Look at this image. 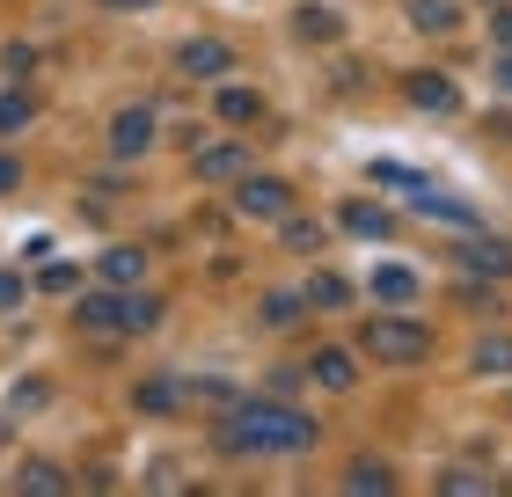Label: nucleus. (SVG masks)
Wrapping results in <instances>:
<instances>
[{
    "label": "nucleus",
    "instance_id": "f257e3e1",
    "mask_svg": "<svg viewBox=\"0 0 512 497\" xmlns=\"http://www.w3.org/2000/svg\"><path fill=\"white\" fill-rule=\"evenodd\" d=\"M315 417L308 410H293L286 395H242V402H227V417H220V454H315Z\"/></svg>",
    "mask_w": 512,
    "mask_h": 497
},
{
    "label": "nucleus",
    "instance_id": "f03ea898",
    "mask_svg": "<svg viewBox=\"0 0 512 497\" xmlns=\"http://www.w3.org/2000/svg\"><path fill=\"white\" fill-rule=\"evenodd\" d=\"M359 351H366V359H381V366H425L432 359V329L417 315H374L359 329Z\"/></svg>",
    "mask_w": 512,
    "mask_h": 497
},
{
    "label": "nucleus",
    "instance_id": "7ed1b4c3",
    "mask_svg": "<svg viewBox=\"0 0 512 497\" xmlns=\"http://www.w3.org/2000/svg\"><path fill=\"white\" fill-rule=\"evenodd\" d=\"M161 315L154 300H132L125 286H110V293H81L74 300V329H88V337H132V329H147Z\"/></svg>",
    "mask_w": 512,
    "mask_h": 497
},
{
    "label": "nucleus",
    "instance_id": "20e7f679",
    "mask_svg": "<svg viewBox=\"0 0 512 497\" xmlns=\"http://www.w3.org/2000/svg\"><path fill=\"white\" fill-rule=\"evenodd\" d=\"M235 212L242 220H264V227H278L293 212V183H278V176H235Z\"/></svg>",
    "mask_w": 512,
    "mask_h": 497
},
{
    "label": "nucleus",
    "instance_id": "39448f33",
    "mask_svg": "<svg viewBox=\"0 0 512 497\" xmlns=\"http://www.w3.org/2000/svg\"><path fill=\"white\" fill-rule=\"evenodd\" d=\"M147 147H154V110L147 103H132V110L110 117V161H139Z\"/></svg>",
    "mask_w": 512,
    "mask_h": 497
},
{
    "label": "nucleus",
    "instance_id": "423d86ee",
    "mask_svg": "<svg viewBox=\"0 0 512 497\" xmlns=\"http://www.w3.org/2000/svg\"><path fill=\"white\" fill-rule=\"evenodd\" d=\"M337 227L359 234V242H381V234H395V212L374 205V198H344V205H337Z\"/></svg>",
    "mask_w": 512,
    "mask_h": 497
},
{
    "label": "nucleus",
    "instance_id": "0eeeda50",
    "mask_svg": "<svg viewBox=\"0 0 512 497\" xmlns=\"http://www.w3.org/2000/svg\"><path fill=\"white\" fill-rule=\"evenodd\" d=\"M403 96H410L417 110H432V117H454V110H461V88H454L447 74H403Z\"/></svg>",
    "mask_w": 512,
    "mask_h": 497
},
{
    "label": "nucleus",
    "instance_id": "6e6552de",
    "mask_svg": "<svg viewBox=\"0 0 512 497\" xmlns=\"http://www.w3.org/2000/svg\"><path fill=\"white\" fill-rule=\"evenodd\" d=\"M366 293H374L381 307H410L417 293H425V278H417V264H381L374 278H366Z\"/></svg>",
    "mask_w": 512,
    "mask_h": 497
},
{
    "label": "nucleus",
    "instance_id": "1a4fd4ad",
    "mask_svg": "<svg viewBox=\"0 0 512 497\" xmlns=\"http://www.w3.org/2000/svg\"><path fill=\"white\" fill-rule=\"evenodd\" d=\"M308 381L330 388V395H344V388H359V359H352V351H337V344H322L315 359H308Z\"/></svg>",
    "mask_w": 512,
    "mask_h": 497
},
{
    "label": "nucleus",
    "instance_id": "9d476101",
    "mask_svg": "<svg viewBox=\"0 0 512 497\" xmlns=\"http://www.w3.org/2000/svg\"><path fill=\"white\" fill-rule=\"evenodd\" d=\"M417 212H425V220H439V227H454V234H476V205L469 198H454V191H417Z\"/></svg>",
    "mask_w": 512,
    "mask_h": 497
},
{
    "label": "nucleus",
    "instance_id": "9b49d317",
    "mask_svg": "<svg viewBox=\"0 0 512 497\" xmlns=\"http://www.w3.org/2000/svg\"><path fill=\"white\" fill-rule=\"evenodd\" d=\"M249 169V147L242 139H220V147H198V183H235Z\"/></svg>",
    "mask_w": 512,
    "mask_h": 497
},
{
    "label": "nucleus",
    "instance_id": "f8f14e48",
    "mask_svg": "<svg viewBox=\"0 0 512 497\" xmlns=\"http://www.w3.org/2000/svg\"><path fill=\"white\" fill-rule=\"evenodd\" d=\"M96 278H103V286H139V278H147V249H132V242H118V249H103L96 256Z\"/></svg>",
    "mask_w": 512,
    "mask_h": 497
},
{
    "label": "nucleus",
    "instance_id": "ddd939ff",
    "mask_svg": "<svg viewBox=\"0 0 512 497\" xmlns=\"http://www.w3.org/2000/svg\"><path fill=\"white\" fill-rule=\"evenodd\" d=\"M227 59H235V52H227L220 37H191V44L176 52V66H183L191 81H213V74H227Z\"/></svg>",
    "mask_w": 512,
    "mask_h": 497
},
{
    "label": "nucleus",
    "instance_id": "4468645a",
    "mask_svg": "<svg viewBox=\"0 0 512 497\" xmlns=\"http://www.w3.org/2000/svg\"><path fill=\"white\" fill-rule=\"evenodd\" d=\"M461 264H469L476 278H512V242H491V234H469Z\"/></svg>",
    "mask_w": 512,
    "mask_h": 497
},
{
    "label": "nucleus",
    "instance_id": "2eb2a0df",
    "mask_svg": "<svg viewBox=\"0 0 512 497\" xmlns=\"http://www.w3.org/2000/svg\"><path fill=\"white\" fill-rule=\"evenodd\" d=\"M293 30L308 37V44H337V37H344V15H337V8H315V0H300V8H293Z\"/></svg>",
    "mask_w": 512,
    "mask_h": 497
},
{
    "label": "nucleus",
    "instance_id": "dca6fc26",
    "mask_svg": "<svg viewBox=\"0 0 512 497\" xmlns=\"http://www.w3.org/2000/svg\"><path fill=\"white\" fill-rule=\"evenodd\" d=\"M213 110L227 117V125H256V117H264V96H256V88H242V81H227L220 96H213Z\"/></svg>",
    "mask_w": 512,
    "mask_h": 497
},
{
    "label": "nucleus",
    "instance_id": "f3484780",
    "mask_svg": "<svg viewBox=\"0 0 512 497\" xmlns=\"http://www.w3.org/2000/svg\"><path fill=\"white\" fill-rule=\"evenodd\" d=\"M15 490H37V497H59V490H74V476H66L59 461H22L15 468Z\"/></svg>",
    "mask_w": 512,
    "mask_h": 497
},
{
    "label": "nucleus",
    "instance_id": "a211bd4d",
    "mask_svg": "<svg viewBox=\"0 0 512 497\" xmlns=\"http://www.w3.org/2000/svg\"><path fill=\"white\" fill-rule=\"evenodd\" d=\"M300 300H308V307H322V315H337V307H352V286H344L337 271H315V278H308V293H300Z\"/></svg>",
    "mask_w": 512,
    "mask_h": 497
},
{
    "label": "nucleus",
    "instance_id": "6ab92c4d",
    "mask_svg": "<svg viewBox=\"0 0 512 497\" xmlns=\"http://www.w3.org/2000/svg\"><path fill=\"white\" fill-rule=\"evenodd\" d=\"M132 402H139V410H147V417H176V410H183L176 381H139V388H132Z\"/></svg>",
    "mask_w": 512,
    "mask_h": 497
},
{
    "label": "nucleus",
    "instance_id": "aec40b11",
    "mask_svg": "<svg viewBox=\"0 0 512 497\" xmlns=\"http://www.w3.org/2000/svg\"><path fill=\"white\" fill-rule=\"evenodd\" d=\"M344 490H395V468L374 461V454H359L352 468H344Z\"/></svg>",
    "mask_w": 512,
    "mask_h": 497
},
{
    "label": "nucleus",
    "instance_id": "412c9836",
    "mask_svg": "<svg viewBox=\"0 0 512 497\" xmlns=\"http://www.w3.org/2000/svg\"><path fill=\"white\" fill-rule=\"evenodd\" d=\"M410 22H417V30H439V37H447L454 22H461V8H454V0H410Z\"/></svg>",
    "mask_w": 512,
    "mask_h": 497
},
{
    "label": "nucleus",
    "instance_id": "4be33fe9",
    "mask_svg": "<svg viewBox=\"0 0 512 497\" xmlns=\"http://www.w3.org/2000/svg\"><path fill=\"white\" fill-rule=\"evenodd\" d=\"M374 183H381V191H425V176H417V169H403V161H374Z\"/></svg>",
    "mask_w": 512,
    "mask_h": 497
},
{
    "label": "nucleus",
    "instance_id": "5701e85b",
    "mask_svg": "<svg viewBox=\"0 0 512 497\" xmlns=\"http://www.w3.org/2000/svg\"><path fill=\"white\" fill-rule=\"evenodd\" d=\"M476 373H512V337H483L476 344Z\"/></svg>",
    "mask_w": 512,
    "mask_h": 497
},
{
    "label": "nucleus",
    "instance_id": "b1692460",
    "mask_svg": "<svg viewBox=\"0 0 512 497\" xmlns=\"http://www.w3.org/2000/svg\"><path fill=\"white\" fill-rule=\"evenodd\" d=\"M278 234H286V249H300V256H308V249L322 242V227H315V220H293V212L278 220Z\"/></svg>",
    "mask_w": 512,
    "mask_h": 497
},
{
    "label": "nucleus",
    "instance_id": "393cba45",
    "mask_svg": "<svg viewBox=\"0 0 512 497\" xmlns=\"http://www.w3.org/2000/svg\"><path fill=\"white\" fill-rule=\"evenodd\" d=\"M37 286H44V293H74V286H81V264H44Z\"/></svg>",
    "mask_w": 512,
    "mask_h": 497
},
{
    "label": "nucleus",
    "instance_id": "a878e982",
    "mask_svg": "<svg viewBox=\"0 0 512 497\" xmlns=\"http://www.w3.org/2000/svg\"><path fill=\"white\" fill-rule=\"evenodd\" d=\"M15 125H30V96H22V88L0 96V132H15Z\"/></svg>",
    "mask_w": 512,
    "mask_h": 497
},
{
    "label": "nucleus",
    "instance_id": "bb28decb",
    "mask_svg": "<svg viewBox=\"0 0 512 497\" xmlns=\"http://www.w3.org/2000/svg\"><path fill=\"white\" fill-rule=\"evenodd\" d=\"M22 300H30V278H22V271H0V307H22Z\"/></svg>",
    "mask_w": 512,
    "mask_h": 497
},
{
    "label": "nucleus",
    "instance_id": "cd10ccee",
    "mask_svg": "<svg viewBox=\"0 0 512 497\" xmlns=\"http://www.w3.org/2000/svg\"><path fill=\"white\" fill-rule=\"evenodd\" d=\"M300 307H308V300H293V293H271V300H264V322H293Z\"/></svg>",
    "mask_w": 512,
    "mask_h": 497
},
{
    "label": "nucleus",
    "instance_id": "c85d7f7f",
    "mask_svg": "<svg viewBox=\"0 0 512 497\" xmlns=\"http://www.w3.org/2000/svg\"><path fill=\"white\" fill-rule=\"evenodd\" d=\"M447 490H491V476L483 468H447Z\"/></svg>",
    "mask_w": 512,
    "mask_h": 497
},
{
    "label": "nucleus",
    "instance_id": "c756f323",
    "mask_svg": "<svg viewBox=\"0 0 512 497\" xmlns=\"http://www.w3.org/2000/svg\"><path fill=\"white\" fill-rule=\"evenodd\" d=\"M22 410H44V381H15V417Z\"/></svg>",
    "mask_w": 512,
    "mask_h": 497
},
{
    "label": "nucleus",
    "instance_id": "7c9ffc66",
    "mask_svg": "<svg viewBox=\"0 0 512 497\" xmlns=\"http://www.w3.org/2000/svg\"><path fill=\"white\" fill-rule=\"evenodd\" d=\"M491 37H498L505 52H512V8H498V15H491Z\"/></svg>",
    "mask_w": 512,
    "mask_h": 497
},
{
    "label": "nucleus",
    "instance_id": "2f4dec72",
    "mask_svg": "<svg viewBox=\"0 0 512 497\" xmlns=\"http://www.w3.org/2000/svg\"><path fill=\"white\" fill-rule=\"evenodd\" d=\"M15 183H22V161H15V154H0V191H15Z\"/></svg>",
    "mask_w": 512,
    "mask_h": 497
},
{
    "label": "nucleus",
    "instance_id": "473e14b6",
    "mask_svg": "<svg viewBox=\"0 0 512 497\" xmlns=\"http://www.w3.org/2000/svg\"><path fill=\"white\" fill-rule=\"evenodd\" d=\"M498 88H512V52H505V59H498Z\"/></svg>",
    "mask_w": 512,
    "mask_h": 497
},
{
    "label": "nucleus",
    "instance_id": "72a5a7b5",
    "mask_svg": "<svg viewBox=\"0 0 512 497\" xmlns=\"http://www.w3.org/2000/svg\"><path fill=\"white\" fill-rule=\"evenodd\" d=\"M103 8H154V0H103Z\"/></svg>",
    "mask_w": 512,
    "mask_h": 497
},
{
    "label": "nucleus",
    "instance_id": "f704fd0d",
    "mask_svg": "<svg viewBox=\"0 0 512 497\" xmlns=\"http://www.w3.org/2000/svg\"><path fill=\"white\" fill-rule=\"evenodd\" d=\"M483 8H505V0H483Z\"/></svg>",
    "mask_w": 512,
    "mask_h": 497
}]
</instances>
